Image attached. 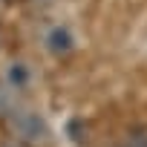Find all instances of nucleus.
Here are the masks:
<instances>
[{"label":"nucleus","mask_w":147,"mask_h":147,"mask_svg":"<svg viewBox=\"0 0 147 147\" xmlns=\"http://www.w3.org/2000/svg\"><path fill=\"white\" fill-rule=\"evenodd\" d=\"M6 81H9L12 87H23V84L29 81V69H26V63H12V66L6 69Z\"/></svg>","instance_id":"obj_3"},{"label":"nucleus","mask_w":147,"mask_h":147,"mask_svg":"<svg viewBox=\"0 0 147 147\" xmlns=\"http://www.w3.org/2000/svg\"><path fill=\"white\" fill-rule=\"evenodd\" d=\"M12 124H15L18 133H23L26 138H38V133H43V124L38 121L35 113H18V115H12Z\"/></svg>","instance_id":"obj_2"},{"label":"nucleus","mask_w":147,"mask_h":147,"mask_svg":"<svg viewBox=\"0 0 147 147\" xmlns=\"http://www.w3.org/2000/svg\"><path fill=\"white\" fill-rule=\"evenodd\" d=\"M43 43H46V49H49L52 55H66L72 46H75V38H72V32H69L66 26H52V29L46 32Z\"/></svg>","instance_id":"obj_1"}]
</instances>
